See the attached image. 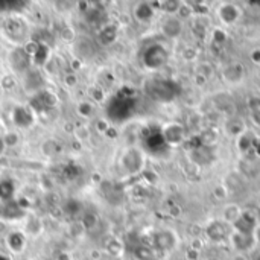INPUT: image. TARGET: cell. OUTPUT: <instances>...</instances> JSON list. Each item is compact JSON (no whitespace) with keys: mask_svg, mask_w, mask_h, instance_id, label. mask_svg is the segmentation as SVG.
I'll use <instances>...</instances> for the list:
<instances>
[{"mask_svg":"<svg viewBox=\"0 0 260 260\" xmlns=\"http://www.w3.org/2000/svg\"><path fill=\"white\" fill-rule=\"evenodd\" d=\"M134 99L133 96H128L126 93L119 91L108 104L107 107V114L111 120L114 122H123L129 119V116L134 111Z\"/></svg>","mask_w":260,"mask_h":260,"instance_id":"6da1fadb","label":"cell"},{"mask_svg":"<svg viewBox=\"0 0 260 260\" xmlns=\"http://www.w3.org/2000/svg\"><path fill=\"white\" fill-rule=\"evenodd\" d=\"M166 61H168V52L161 46H158V44H154V46L148 47L145 55H143L145 66L152 69V70L161 67Z\"/></svg>","mask_w":260,"mask_h":260,"instance_id":"7a4b0ae2","label":"cell"},{"mask_svg":"<svg viewBox=\"0 0 260 260\" xmlns=\"http://www.w3.org/2000/svg\"><path fill=\"white\" fill-rule=\"evenodd\" d=\"M145 90L155 101H169L171 99V96H169L171 88H169V82L168 81L154 79V81H151V82L146 84Z\"/></svg>","mask_w":260,"mask_h":260,"instance_id":"3957f363","label":"cell"},{"mask_svg":"<svg viewBox=\"0 0 260 260\" xmlns=\"http://www.w3.org/2000/svg\"><path fill=\"white\" fill-rule=\"evenodd\" d=\"M122 166L131 174L140 171L143 166V154L139 149H128L122 157Z\"/></svg>","mask_w":260,"mask_h":260,"instance_id":"277c9868","label":"cell"},{"mask_svg":"<svg viewBox=\"0 0 260 260\" xmlns=\"http://www.w3.org/2000/svg\"><path fill=\"white\" fill-rule=\"evenodd\" d=\"M12 120L20 128H29L34 123V114L29 108L17 105L12 110Z\"/></svg>","mask_w":260,"mask_h":260,"instance_id":"5b68a950","label":"cell"},{"mask_svg":"<svg viewBox=\"0 0 260 260\" xmlns=\"http://www.w3.org/2000/svg\"><path fill=\"white\" fill-rule=\"evenodd\" d=\"M11 64L15 70H27L30 66V56L24 49H15L11 53Z\"/></svg>","mask_w":260,"mask_h":260,"instance_id":"8992f818","label":"cell"},{"mask_svg":"<svg viewBox=\"0 0 260 260\" xmlns=\"http://www.w3.org/2000/svg\"><path fill=\"white\" fill-rule=\"evenodd\" d=\"M52 105H53V98L47 91H38L32 99V108L37 111H44Z\"/></svg>","mask_w":260,"mask_h":260,"instance_id":"52a82bcc","label":"cell"},{"mask_svg":"<svg viewBox=\"0 0 260 260\" xmlns=\"http://www.w3.org/2000/svg\"><path fill=\"white\" fill-rule=\"evenodd\" d=\"M23 213V209L18 203L15 201H5L3 206H2V210H0V215L8 218V219H15V218H20Z\"/></svg>","mask_w":260,"mask_h":260,"instance_id":"ba28073f","label":"cell"},{"mask_svg":"<svg viewBox=\"0 0 260 260\" xmlns=\"http://www.w3.org/2000/svg\"><path fill=\"white\" fill-rule=\"evenodd\" d=\"M6 244H8L9 250H12L14 253H21L26 245V238H24V235H21L18 232H12L8 235Z\"/></svg>","mask_w":260,"mask_h":260,"instance_id":"9c48e42d","label":"cell"},{"mask_svg":"<svg viewBox=\"0 0 260 260\" xmlns=\"http://www.w3.org/2000/svg\"><path fill=\"white\" fill-rule=\"evenodd\" d=\"M29 56H30V61H34L37 66H43L49 58V47L46 44L37 43L35 44V52L29 53Z\"/></svg>","mask_w":260,"mask_h":260,"instance_id":"30bf717a","label":"cell"},{"mask_svg":"<svg viewBox=\"0 0 260 260\" xmlns=\"http://www.w3.org/2000/svg\"><path fill=\"white\" fill-rule=\"evenodd\" d=\"M14 193V184L11 181H2L0 183V200L9 201Z\"/></svg>","mask_w":260,"mask_h":260,"instance_id":"8fae6325","label":"cell"},{"mask_svg":"<svg viewBox=\"0 0 260 260\" xmlns=\"http://www.w3.org/2000/svg\"><path fill=\"white\" fill-rule=\"evenodd\" d=\"M233 260H247V257L244 256V254H238V256H235Z\"/></svg>","mask_w":260,"mask_h":260,"instance_id":"7c38bea8","label":"cell"}]
</instances>
